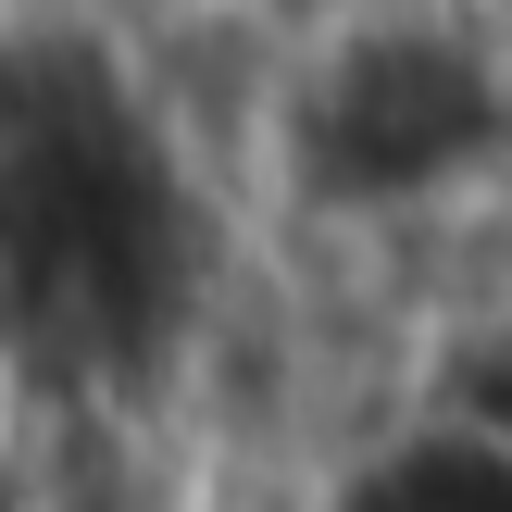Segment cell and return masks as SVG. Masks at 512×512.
<instances>
[{"instance_id":"6da1fadb","label":"cell","mask_w":512,"mask_h":512,"mask_svg":"<svg viewBox=\"0 0 512 512\" xmlns=\"http://www.w3.org/2000/svg\"><path fill=\"white\" fill-rule=\"evenodd\" d=\"M150 512H388V500H363L325 463H288V450L163 425V488H150Z\"/></svg>"}]
</instances>
